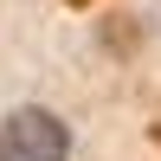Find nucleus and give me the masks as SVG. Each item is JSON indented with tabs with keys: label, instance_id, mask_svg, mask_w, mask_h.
Wrapping results in <instances>:
<instances>
[{
	"label": "nucleus",
	"instance_id": "obj_1",
	"mask_svg": "<svg viewBox=\"0 0 161 161\" xmlns=\"http://www.w3.org/2000/svg\"><path fill=\"white\" fill-rule=\"evenodd\" d=\"M71 155V136H64L58 116L45 110H13L0 123V161H64Z\"/></svg>",
	"mask_w": 161,
	"mask_h": 161
}]
</instances>
